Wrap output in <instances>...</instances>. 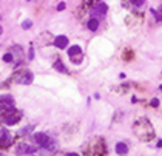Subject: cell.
<instances>
[{
  "mask_svg": "<svg viewBox=\"0 0 162 156\" xmlns=\"http://www.w3.org/2000/svg\"><path fill=\"white\" fill-rule=\"evenodd\" d=\"M68 56L73 64H80L82 62V50H80V47L77 45H73L68 50Z\"/></svg>",
  "mask_w": 162,
  "mask_h": 156,
  "instance_id": "1",
  "label": "cell"
},
{
  "mask_svg": "<svg viewBox=\"0 0 162 156\" xmlns=\"http://www.w3.org/2000/svg\"><path fill=\"white\" fill-rule=\"evenodd\" d=\"M19 119H20V111H16L14 108H11V110L6 111L5 119H3V121H5L8 125H12V124H16Z\"/></svg>",
  "mask_w": 162,
  "mask_h": 156,
  "instance_id": "2",
  "label": "cell"
},
{
  "mask_svg": "<svg viewBox=\"0 0 162 156\" xmlns=\"http://www.w3.org/2000/svg\"><path fill=\"white\" fill-rule=\"evenodd\" d=\"M107 11H108V6L103 2H99V3L94 5V8L91 10V16L93 17H100V16H105Z\"/></svg>",
  "mask_w": 162,
  "mask_h": 156,
  "instance_id": "3",
  "label": "cell"
},
{
  "mask_svg": "<svg viewBox=\"0 0 162 156\" xmlns=\"http://www.w3.org/2000/svg\"><path fill=\"white\" fill-rule=\"evenodd\" d=\"M11 108H14V99H12L11 96H2L0 97V110L8 111Z\"/></svg>",
  "mask_w": 162,
  "mask_h": 156,
  "instance_id": "4",
  "label": "cell"
},
{
  "mask_svg": "<svg viewBox=\"0 0 162 156\" xmlns=\"http://www.w3.org/2000/svg\"><path fill=\"white\" fill-rule=\"evenodd\" d=\"M16 151H17V155H34L37 150H36V147H31L28 144H20V145H17Z\"/></svg>",
  "mask_w": 162,
  "mask_h": 156,
  "instance_id": "5",
  "label": "cell"
},
{
  "mask_svg": "<svg viewBox=\"0 0 162 156\" xmlns=\"http://www.w3.org/2000/svg\"><path fill=\"white\" fill-rule=\"evenodd\" d=\"M11 133L8 131V130H5V128H3V130H0V145L2 147H8L11 144Z\"/></svg>",
  "mask_w": 162,
  "mask_h": 156,
  "instance_id": "6",
  "label": "cell"
},
{
  "mask_svg": "<svg viewBox=\"0 0 162 156\" xmlns=\"http://www.w3.org/2000/svg\"><path fill=\"white\" fill-rule=\"evenodd\" d=\"M66 45H68V39H66L65 36H57V37L54 39V47L64 50V48H66Z\"/></svg>",
  "mask_w": 162,
  "mask_h": 156,
  "instance_id": "7",
  "label": "cell"
},
{
  "mask_svg": "<svg viewBox=\"0 0 162 156\" xmlns=\"http://www.w3.org/2000/svg\"><path fill=\"white\" fill-rule=\"evenodd\" d=\"M42 148L48 150V151H54V150L57 148V142H56V139H53V138H48V139L43 142Z\"/></svg>",
  "mask_w": 162,
  "mask_h": 156,
  "instance_id": "8",
  "label": "cell"
},
{
  "mask_svg": "<svg viewBox=\"0 0 162 156\" xmlns=\"http://www.w3.org/2000/svg\"><path fill=\"white\" fill-rule=\"evenodd\" d=\"M116 153H118V155H127L128 153L127 144H124V142H118V144H116Z\"/></svg>",
  "mask_w": 162,
  "mask_h": 156,
  "instance_id": "9",
  "label": "cell"
},
{
  "mask_svg": "<svg viewBox=\"0 0 162 156\" xmlns=\"http://www.w3.org/2000/svg\"><path fill=\"white\" fill-rule=\"evenodd\" d=\"M33 138H34L36 144H39L40 147H42V145H43V142H45V141L48 139V136L45 135V133H36V135H34Z\"/></svg>",
  "mask_w": 162,
  "mask_h": 156,
  "instance_id": "10",
  "label": "cell"
},
{
  "mask_svg": "<svg viewBox=\"0 0 162 156\" xmlns=\"http://www.w3.org/2000/svg\"><path fill=\"white\" fill-rule=\"evenodd\" d=\"M99 28V22L96 17H93V19H90L88 20V29H91V31H97Z\"/></svg>",
  "mask_w": 162,
  "mask_h": 156,
  "instance_id": "11",
  "label": "cell"
},
{
  "mask_svg": "<svg viewBox=\"0 0 162 156\" xmlns=\"http://www.w3.org/2000/svg\"><path fill=\"white\" fill-rule=\"evenodd\" d=\"M19 82H22V83H31V82H33V74H31L29 71H26L25 76H22Z\"/></svg>",
  "mask_w": 162,
  "mask_h": 156,
  "instance_id": "12",
  "label": "cell"
},
{
  "mask_svg": "<svg viewBox=\"0 0 162 156\" xmlns=\"http://www.w3.org/2000/svg\"><path fill=\"white\" fill-rule=\"evenodd\" d=\"M151 12L156 16V20H162V5L159 6V10L154 11V10H151Z\"/></svg>",
  "mask_w": 162,
  "mask_h": 156,
  "instance_id": "13",
  "label": "cell"
},
{
  "mask_svg": "<svg viewBox=\"0 0 162 156\" xmlns=\"http://www.w3.org/2000/svg\"><path fill=\"white\" fill-rule=\"evenodd\" d=\"M54 68L59 70V71H62V73H66V70H65V66H64V64H62V62H56V64H54Z\"/></svg>",
  "mask_w": 162,
  "mask_h": 156,
  "instance_id": "14",
  "label": "cell"
},
{
  "mask_svg": "<svg viewBox=\"0 0 162 156\" xmlns=\"http://www.w3.org/2000/svg\"><path fill=\"white\" fill-rule=\"evenodd\" d=\"M130 2H131L133 5H136V6H142L144 3H145V0H130Z\"/></svg>",
  "mask_w": 162,
  "mask_h": 156,
  "instance_id": "15",
  "label": "cell"
},
{
  "mask_svg": "<svg viewBox=\"0 0 162 156\" xmlns=\"http://www.w3.org/2000/svg\"><path fill=\"white\" fill-rule=\"evenodd\" d=\"M31 25H33V23H31V20H25L23 23H22V28H23V29H28V28H31Z\"/></svg>",
  "mask_w": 162,
  "mask_h": 156,
  "instance_id": "16",
  "label": "cell"
},
{
  "mask_svg": "<svg viewBox=\"0 0 162 156\" xmlns=\"http://www.w3.org/2000/svg\"><path fill=\"white\" fill-rule=\"evenodd\" d=\"M3 60H5V62H11L12 60V54H11V53L5 54V56H3Z\"/></svg>",
  "mask_w": 162,
  "mask_h": 156,
  "instance_id": "17",
  "label": "cell"
},
{
  "mask_svg": "<svg viewBox=\"0 0 162 156\" xmlns=\"http://www.w3.org/2000/svg\"><path fill=\"white\" fill-rule=\"evenodd\" d=\"M159 105V101L157 99H151V107H157Z\"/></svg>",
  "mask_w": 162,
  "mask_h": 156,
  "instance_id": "18",
  "label": "cell"
},
{
  "mask_svg": "<svg viewBox=\"0 0 162 156\" xmlns=\"http://www.w3.org/2000/svg\"><path fill=\"white\" fill-rule=\"evenodd\" d=\"M57 10H59V11H64V10H65V3H59V5H57Z\"/></svg>",
  "mask_w": 162,
  "mask_h": 156,
  "instance_id": "19",
  "label": "cell"
},
{
  "mask_svg": "<svg viewBox=\"0 0 162 156\" xmlns=\"http://www.w3.org/2000/svg\"><path fill=\"white\" fill-rule=\"evenodd\" d=\"M33 53H34V51H33V48H31V50H29V56H28V57H29V60L34 57V54H33Z\"/></svg>",
  "mask_w": 162,
  "mask_h": 156,
  "instance_id": "20",
  "label": "cell"
},
{
  "mask_svg": "<svg viewBox=\"0 0 162 156\" xmlns=\"http://www.w3.org/2000/svg\"><path fill=\"white\" fill-rule=\"evenodd\" d=\"M2 31H3V29H2V26H0V34H2Z\"/></svg>",
  "mask_w": 162,
  "mask_h": 156,
  "instance_id": "21",
  "label": "cell"
},
{
  "mask_svg": "<svg viewBox=\"0 0 162 156\" xmlns=\"http://www.w3.org/2000/svg\"><path fill=\"white\" fill-rule=\"evenodd\" d=\"M159 88H161V91H162V85H161V87H159Z\"/></svg>",
  "mask_w": 162,
  "mask_h": 156,
  "instance_id": "22",
  "label": "cell"
}]
</instances>
